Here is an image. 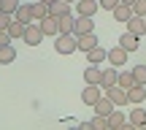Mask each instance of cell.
Instances as JSON below:
<instances>
[{
	"label": "cell",
	"mask_w": 146,
	"mask_h": 130,
	"mask_svg": "<svg viewBox=\"0 0 146 130\" xmlns=\"http://www.w3.org/2000/svg\"><path fill=\"white\" fill-rule=\"evenodd\" d=\"M116 84H119L122 89H130L133 84H135V76H133V71H119V76H116Z\"/></svg>",
	"instance_id": "23"
},
{
	"label": "cell",
	"mask_w": 146,
	"mask_h": 130,
	"mask_svg": "<svg viewBox=\"0 0 146 130\" xmlns=\"http://www.w3.org/2000/svg\"><path fill=\"white\" fill-rule=\"evenodd\" d=\"M116 76H119V71H116L114 65H108V68H103V76H100V87H114L116 84Z\"/></svg>",
	"instance_id": "15"
},
{
	"label": "cell",
	"mask_w": 146,
	"mask_h": 130,
	"mask_svg": "<svg viewBox=\"0 0 146 130\" xmlns=\"http://www.w3.org/2000/svg\"><path fill=\"white\" fill-rule=\"evenodd\" d=\"M65 3H70V5H73V3H76V0H65Z\"/></svg>",
	"instance_id": "36"
},
{
	"label": "cell",
	"mask_w": 146,
	"mask_h": 130,
	"mask_svg": "<svg viewBox=\"0 0 146 130\" xmlns=\"http://www.w3.org/2000/svg\"><path fill=\"white\" fill-rule=\"evenodd\" d=\"M108 125H111V130H122V127L127 125V122H125V114H122L119 109H114L108 114Z\"/></svg>",
	"instance_id": "21"
},
{
	"label": "cell",
	"mask_w": 146,
	"mask_h": 130,
	"mask_svg": "<svg viewBox=\"0 0 146 130\" xmlns=\"http://www.w3.org/2000/svg\"><path fill=\"white\" fill-rule=\"evenodd\" d=\"M87 60H89V63H95V65H100L103 60H108V49H103V46L98 43V46H92V49L87 52Z\"/></svg>",
	"instance_id": "14"
},
{
	"label": "cell",
	"mask_w": 146,
	"mask_h": 130,
	"mask_svg": "<svg viewBox=\"0 0 146 130\" xmlns=\"http://www.w3.org/2000/svg\"><path fill=\"white\" fill-rule=\"evenodd\" d=\"M11 19H14V16H11V14H5V11H0V30H8Z\"/></svg>",
	"instance_id": "32"
},
{
	"label": "cell",
	"mask_w": 146,
	"mask_h": 130,
	"mask_svg": "<svg viewBox=\"0 0 146 130\" xmlns=\"http://www.w3.org/2000/svg\"><path fill=\"white\" fill-rule=\"evenodd\" d=\"M49 14L52 16H68V14H73V8H70V3H65V0H54L52 5H49Z\"/></svg>",
	"instance_id": "13"
},
{
	"label": "cell",
	"mask_w": 146,
	"mask_h": 130,
	"mask_svg": "<svg viewBox=\"0 0 146 130\" xmlns=\"http://www.w3.org/2000/svg\"><path fill=\"white\" fill-rule=\"evenodd\" d=\"M127 100H130L133 106H141L146 100V87H143V84H133V87L127 89Z\"/></svg>",
	"instance_id": "11"
},
{
	"label": "cell",
	"mask_w": 146,
	"mask_h": 130,
	"mask_svg": "<svg viewBox=\"0 0 146 130\" xmlns=\"http://www.w3.org/2000/svg\"><path fill=\"white\" fill-rule=\"evenodd\" d=\"M133 76H135V84H143L146 87V65H135L133 68Z\"/></svg>",
	"instance_id": "29"
},
{
	"label": "cell",
	"mask_w": 146,
	"mask_h": 130,
	"mask_svg": "<svg viewBox=\"0 0 146 130\" xmlns=\"http://www.w3.org/2000/svg\"><path fill=\"white\" fill-rule=\"evenodd\" d=\"M38 25H41L43 35H60V25H57V16H52V14H49L46 19H41Z\"/></svg>",
	"instance_id": "12"
},
{
	"label": "cell",
	"mask_w": 146,
	"mask_h": 130,
	"mask_svg": "<svg viewBox=\"0 0 146 130\" xmlns=\"http://www.w3.org/2000/svg\"><path fill=\"white\" fill-rule=\"evenodd\" d=\"M122 3H127V5H133V3H135V0H122Z\"/></svg>",
	"instance_id": "34"
},
{
	"label": "cell",
	"mask_w": 146,
	"mask_h": 130,
	"mask_svg": "<svg viewBox=\"0 0 146 130\" xmlns=\"http://www.w3.org/2000/svg\"><path fill=\"white\" fill-rule=\"evenodd\" d=\"M14 19H19V22H25V25H30V22H33V11H30V5L19 3V8L14 11Z\"/></svg>",
	"instance_id": "22"
},
{
	"label": "cell",
	"mask_w": 146,
	"mask_h": 130,
	"mask_svg": "<svg viewBox=\"0 0 146 130\" xmlns=\"http://www.w3.org/2000/svg\"><path fill=\"white\" fill-rule=\"evenodd\" d=\"M133 14L146 16V0H135V3H133Z\"/></svg>",
	"instance_id": "30"
},
{
	"label": "cell",
	"mask_w": 146,
	"mask_h": 130,
	"mask_svg": "<svg viewBox=\"0 0 146 130\" xmlns=\"http://www.w3.org/2000/svg\"><path fill=\"white\" fill-rule=\"evenodd\" d=\"M106 98L111 100V103L119 109V106H127L130 100H127V89H122L119 84H114V87H106Z\"/></svg>",
	"instance_id": "3"
},
{
	"label": "cell",
	"mask_w": 146,
	"mask_h": 130,
	"mask_svg": "<svg viewBox=\"0 0 146 130\" xmlns=\"http://www.w3.org/2000/svg\"><path fill=\"white\" fill-rule=\"evenodd\" d=\"M92 109H95V114H103V117H108V114H111V111H114V109H116V106H114V103H111V100H108V98H103V95H100V98H98V103H95V106H92Z\"/></svg>",
	"instance_id": "20"
},
{
	"label": "cell",
	"mask_w": 146,
	"mask_h": 130,
	"mask_svg": "<svg viewBox=\"0 0 146 130\" xmlns=\"http://www.w3.org/2000/svg\"><path fill=\"white\" fill-rule=\"evenodd\" d=\"M16 8H19V0H0V11H5V14L14 16Z\"/></svg>",
	"instance_id": "28"
},
{
	"label": "cell",
	"mask_w": 146,
	"mask_h": 130,
	"mask_svg": "<svg viewBox=\"0 0 146 130\" xmlns=\"http://www.w3.org/2000/svg\"><path fill=\"white\" fill-rule=\"evenodd\" d=\"M16 63V49L14 43H5V46H0V65H11Z\"/></svg>",
	"instance_id": "16"
},
{
	"label": "cell",
	"mask_w": 146,
	"mask_h": 130,
	"mask_svg": "<svg viewBox=\"0 0 146 130\" xmlns=\"http://www.w3.org/2000/svg\"><path fill=\"white\" fill-rule=\"evenodd\" d=\"M57 25H60V33H73V25H76V14L60 16V19H57Z\"/></svg>",
	"instance_id": "25"
},
{
	"label": "cell",
	"mask_w": 146,
	"mask_h": 130,
	"mask_svg": "<svg viewBox=\"0 0 146 130\" xmlns=\"http://www.w3.org/2000/svg\"><path fill=\"white\" fill-rule=\"evenodd\" d=\"M130 122L135 127H146V109H133L130 111Z\"/></svg>",
	"instance_id": "26"
},
{
	"label": "cell",
	"mask_w": 146,
	"mask_h": 130,
	"mask_svg": "<svg viewBox=\"0 0 146 130\" xmlns=\"http://www.w3.org/2000/svg\"><path fill=\"white\" fill-rule=\"evenodd\" d=\"M100 11L98 0H76V14L78 16H95Z\"/></svg>",
	"instance_id": "5"
},
{
	"label": "cell",
	"mask_w": 146,
	"mask_h": 130,
	"mask_svg": "<svg viewBox=\"0 0 146 130\" xmlns=\"http://www.w3.org/2000/svg\"><path fill=\"white\" fill-rule=\"evenodd\" d=\"M43 3H46V5H52V3H54V0H43Z\"/></svg>",
	"instance_id": "35"
},
{
	"label": "cell",
	"mask_w": 146,
	"mask_h": 130,
	"mask_svg": "<svg viewBox=\"0 0 146 130\" xmlns=\"http://www.w3.org/2000/svg\"><path fill=\"white\" fill-rule=\"evenodd\" d=\"M127 49L125 46H114V49H108V63L114 65V68H119V65H127Z\"/></svg>",
	"instance_id": "7"
},
{
	"label": "cell",
	"mask_w": 146,
	"mask_h": 130,
	"mask_svg": "<svg viewBox=\"0 0 146 130\" xmlns=\"http://www.w3.org/2000/svg\"><path fill=\"white\" fill-rule=\"evenodd\" d=\"M98 3H100V8H103V11H114L122 0H98Z\"/></svg>",
	"instance_id": "31"
},
{
	"label": "cell",
	"mask_w": 146,
	"mask_h": 130,
	"mask_svg": "<svg viewBox=\"0 0 146 130\" xmlns=\"http://www.w3.org/2000/svg\"><path fill=\"white\" fill-rule=\"evenodd\" d=\"M22 38H25L27 46H38L46 35H43V30H41V25H38V22H30V25L25 27V35H22Z\"/></svg>",
	"instance_id": "2"
},
{
	"label": "cell",
	"mask_w": 146,
	"mask_h": 130,
	"mask_svg": "<svg viewBox=\"0 0 146 130\" xmlns=\"http://www.w3.org/2000/svg\"><path fill=\"white\" fill-rule=\"evenodd\" d=\"M92 130H111V125H108V117L95 114V117H92Z\"/></svg>",
	"instance_id": "27"
},
{
	"label": "cell",
	"mask_w": 146,
	"mask_h": 130,
	"mask_svg": "<svg viewBox=\"0 0 146 130\" xmlns=\"http://www.w3.org/2000/svg\"><path fill=\"white\" fill-rule=\"evenodd\" d=\"M30 11H33V22H41V19L49 16V5L43 3V0H35V3L30 5Z\"/></svg>",
	"instance_id": "17"
},
{
	"label": "cell",
	"mask_w": 146,
	"mask_h": 130,
	"mask_svg": "<svg viewBox=\"0 0 146 130\" xmlns=\"http://www.w3.org/2000/svg\"><path fill=\"white\" fill-rule=\"evenodd\" d=\"M127 30L133 33V35H146V16H138V14H133L130 19H127Z\"/></svg>",
	"instance_id": "6"
},
{
	"label": "cell",
	"mask_w": 146,
	"mask_h": 130,
	"mask_svg": "<svg viewBox=\"0 0 146 130\" xmlns=\"http://www.w3.org/2000/svg\"><path fill=\"white\" fill-rule=\"evenodd\" d=\"M54 49H57V54H73V52H78L76 35H73V33H60V35H54Z\"/></svg>",
	"instance_id": "1"
},
{
	"label": "cell",
	"mask_w": 146,
	"mask_h": 130,
	"mask_svg": "<svg viewBox=\"0 0 146 130\" xmlns=\"http://www.w3.org/2000/svg\"><path fill=\"white\" fill-rule=\"evenodd\" d=\"M111 14H114V19H116V22H125V25H127V19L133 16V5H127V3H119L114 11H111Z\"/></svg>",
	"instance_id": "18"
},
{
	"label": "cell",
	"mask_w": 146,
	"mask_h": 130,
	"mask_svg": "<svg viewBox=\"0 0 146 130\" xmlns=\"http://www.w3.org/2000/svg\"><path fill=\"white\" fill-rule=\"evenodd\" d=\"M25 22H19V19H11V25H8V35H11V41H14V38H22L25 35Z\"/></svg>",
	"instance_id": "24"
},
{
	"label": "cell",
	"mask_w": 146,
	"mask_h": 130,
	"mask_svg": "<svg viewBox=\"0 0 146 130\" xmlns=\"http://www.w3.org/2000/svg\"><path fill=\"white\" fill-rule=\"evenodd\" d=\"M100 76H103V68L100 65L89 63L87 68H84V84H98L100 87Z\"/></svg>",
	"instance_id": "9"
},
{
	"label": "cell",
	"mask_w": 146,
	"mask_h": 130,
	"mask_svg": "<svg viewBox=\"0 0 146 130\" xmlns=\"http://www.w3.org/2000/svg\"><path fill=\"white\" fill-rule=\"evenodd\" d=\"M119 46H125L127 52H135V49L141 46V43H138V35H133V33L127 30V33H122V38H119Z\"/></svg>",
	"instance_id": "19"
},
{
	"label": "cell",
	"mask_w": 146,
	"mask_h": 130,
	"mask_svg": "<svg viewBox=\"0 0 146 130\" xmlns=\"http://www.w3.org/2000/svg\"><path fill=\"white\" fill-rule=\"evenodd\" d=\"M100 95H103V87H98V84H87V87L81 89V103H87V106H95Z\"/></svg>",
	"instance_id": "4"
},
{
	"label": "cell",
	"mask_w": 146,
	"mask_h": 130,
	"mask_svg": "<svg viewBox=\"0 0 146 130\" xmlns=\"http://www.w3.org/2000/svg\"><path fill=\"white\" fill-rule=\"evenodd\" d=\"M81 33H95V22H92V16H78V14H76L73 35H81Z\"/></svg>",
	"instance_id": "8"
},
{
	"label": "cell",
	"mask_w": 146,
	"mask_h": 130,
	"mask_svg": "<svg viewBox=\"0 0 146 130\" xmlns=\"http://www.w3.org/2000/svg\"><path fill=\"white\" fill-rule=\"evenodd\" d=\"M76 43H78V52H84L87 54L92 46H98V38H95V33H81V35H76Z\"/></svg>",
	"instance_id": "10"
},
{
	"label": "cell",
	"mask_w": 146,
	"mask_h": 130,
	"mask_svg": "<svg viewBox=\"0 0 146 130\" xmlns=\"http://www.w3.org/2000/svg\"><path fill=\"white\" fill-rule=\"evenodd\" d=\"M5 43H11V35L8 30H0V46H5Z\"/></svg>",
	"instance_id": "33"
}]
</instances>
